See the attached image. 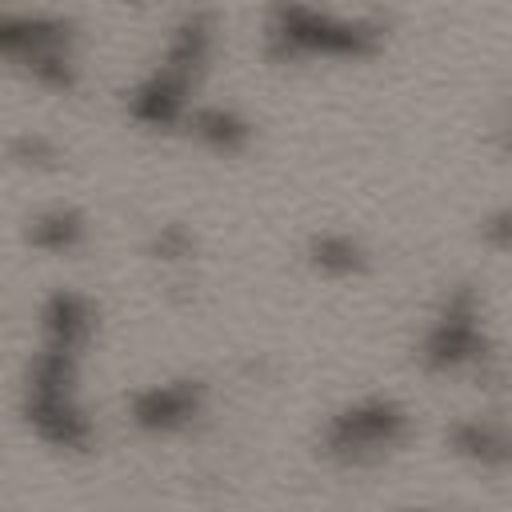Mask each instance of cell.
Listing matches in <instances>:
<instances>
[{
    "label": "cell",
    "mask_w": 512,
    "mask_h": 512,
    "mask_svg": "<svg viewBox=\"0 0 512 512\" xmlns=\"http://www.w3.org/2000/svg\"><path fill=\"white\" fill-rule=\"evenodd\" d=\"M384 44L380 20H340L332 12H316L300 0H276L264 32V56L272 64L296 60H368Z\"/></svg>",
    "instance_id": "6da1fadb"
},
{
    "label": "cell",
    "mask_w": 512,
    "mask_h": 512,
    "mask_svg": "<svg viewBox=\"0 0 512 512\" xmlns=\"http://www.w3.org/2000/svg\"><path fill=\"white\" fill-rule=\"evenodd\" d=\"M76 352L44 344L24 376V420L28 428L64 452H88L92 444V420L76 404Z\"/></svg>",
    "instance_id": "7a4b0ae2"
},
{
    "label": "cell",
    "mask_w": 512,
    "mask_h": 512,
    "mask_svg": "<svg viewBox=\"0 0 512 512\" xmlns=\"http://www.w3.org/2000/svg\"><path fill=\"white\" fill-rule=\"evenodd\" d=\"M72 44H76L72 20L0 8V60H16L44 88H56V92L76 88L80 72L72 60Z\"/></svg>",
    "instance_id": "3957f363"
},
{
    "label": "cell",
    "mask_w": 512,
    "mask_h": 512,
    "mask_svg": "<svg viewBox=\"0 0 512 512\" xmlns=\"http://www.w3.org/2000/svg\"><path fill=\"white\" fill-rule=\"evenodd\" d=\"M412 432V420L404 404L388 396H364L348 408H340L324 428V452L336 464L368 468L380 464L388 452H396Z\"/></svg>",
    "instance_id": "277c9868"
},
{
    "label": "cell",
    "mask_w": 512,
    "mask_h": 512,
    "mask_svg": "<svg viewBox=\"0 0 512 512\" xmlns=\"http://www.w3.org/2000/svg\"><path fill=\"white\" fill-rule=\"evenodd\" d=\"M420 360L428 372L444 376V372H460V368H476L480 376L496 364V348L480 324V300L472 284H456L448 292V300L440 304V316L432 320Z\"/></svg>",
    "instance_id": "5b68a950"
},
{
    "label": "cell",
    "mask_w": 512,
    "mask_h": 512,
    "mask_svg": "<svg viewBox=\"0 0 512 512\" xmlns=\"http://www.w3.org/2000/svg\"><path fill=\"white\" fill-rule=\"evenodd\" d=\"M204 396L208 392L200 380H168V384H152V388L132 392L128 412H132L136 428L168 436V432L188 428L204 412Z\"/></svg>",
    "instance_id": "8992f818"
},
{
    "label": "cell",
    "mask_w": 512,
    "mask_h": 512,
    "mask_svg": "<svg viewBox=\"0 0 512 512\" xmlns=\"http://www.w3.org/2000/svg\"><path fill=\"white\" fill-rule=\"evenodd\" d=\"M188 92H192V80L160 64L148 80H140L128 92V116L148 128H176L188 116Z\"/></svg>",
    "instance_id": "52a82bcc"
},
{
    "label": "cell",
    "mask_w": 512,
    "mask_h": 512,
    "mask_svg": "<svg viewBox=\"0 0 512 512\" xmlns=\"http://www.w3.org/2000/svg\"><path fill=\"white\" fill-rule=\"evenodd\" d=\"M40 324H44V344L52 348H64V352H76L92 340V328H96V312H92V300L72 292V288H60L44 300V312H40Z\"/></svg>",
    "instance_id": "ba28073f"
},
{
    "label": "cell",
    "mask_w": 512,
    "mask_h": 512,
    "mask_svg": "<svg viewBox=\"0 0 512 512\" xmlns=\"http://www.w3.org/2000/svg\"><path fill=\"white\" fill-rule=\"evenodd\" d=\"M212 44H216V16L208 8H196V12L180 16V24L172 28V40H168V52L160 64L196 84V76L204 72L208 56H212Z\"/></svg>",
    "instance_id": "9c48e42d"
},
{
    "label": "cell",
    "mask_w": 512,
    "mask_h": 512,
    "mask_svg": "<svg viewBox=\"0 0 512 512\" xmlns=\"http://www.w3.org/2000/svg\"><path fill=\"white\" fill-rule=\"evenodd\" d=\"M448 444H452V452H460L464 460H472L480 468H504L512 456L508 432L496 420H460L448 428Z\"/></svg>",
    "instance_id": "30bf717a"
},
{
    "label": "cell",
    "mask_w": 512,
    "mask_h": 512,
    "mask_svg": "<svg viewBox=\"0 0 512 512\" xmlns=\"http://www.w3.org/2000/svg\"><path fill=\"white\" fill-rule=\"evenodd\" d=\"M188 128L196 132V140H204L212 152H224V156H236L248 148L252 140V124L232 112V108H220V104H208V108H196L192 116H184Z\"/></svg>",
    "instance_id": "8fae6325"
},
{
    "label": "cell",
    "mask_w": 512,
    "mask_h": 512,
    "mask_svg": "<svg viewBox=\"0 0 512 512\" xmlns=\"http://www.w3.org/2000/svg\"><path fill=\"white\" fill-rule=\"evenodd\" d=\"M308 260H312L316 272H324L332 280H348V276L368 272V252L360 248V240H352L344 232H320V236H312Z\"/></svg>",
    "instance_id": "7c38bea8"
},
{
    "label": "cell",
    "mask_w": 512,
    "mask_h": 512,
    "mask_svg": "<svg viewBox=\"0 0 512 512\" xmlns=\"http://www.w3.org/2000/svg\"><path fill=\"white\" fill-rule=\"evenodd\" d=\"M84 232H88L84 212L56 204V208L32 216V224H28V244L40 248V252H72V248L84 244Z\"/></svg>",
    "instance_id": "4fadbf2b"
},
{
    "label": "cell",
    "mask_w": 512,
    "mask_h": 512,
    "mask_svg": "<svg viewBox=\"0 0 512 512\" xmlns=\"http://www.w3.org/2000/svg\"><path fill=\"white\" fill-rule=\"evenodd\" d=\"M8 156H12L16 164H28V168H52V164L60 160L56 144H52L48 136H40V132H24V136H16V140L8 144Z\"/></svg>",
    "instance_id": "5bb4252c"
},
{
    "label": "cell",
    "mask_w": 512,
    "mask_h": 512,
    "mask_svg": "<svg viewBox=\"0 0 512 512\" xmlns=\"http://www.w3.org/2000/svg\"><path fill=\"white\" fill-rule=\"evenodd\" d=\"M152 256L156 260H184V256H192V232L184 224H164L152 236Z\"/></svg>",
    "instance_id": "9a60e30c"
},
{
    "label": "cell",
    "mask_w": 512,
    "mask_h": 512,
    "mask_svg": "<svg viewBox=\"0 0 512 512\" xmlns=\"http://www.w3.org/2000/svg\"><path fill=\"white\" fill-rule=\"evenodd\" d=\"M484 236L492 240V248H500V252L508 248V208H496L492 212V220L484 224Z\"/></svg>",
    "instance_id": "2e32d148"
}]
</instances>
